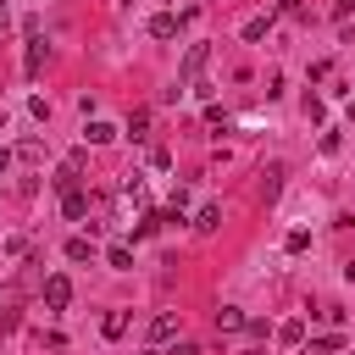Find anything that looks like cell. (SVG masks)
<instances>
[{"mask_svg":"<svg viewBox=\"0 0 355 355\" xmlns=\"http://www.w3.org/2000/svg\"><path fill=\"white\" fill-rule=\"evenodd\" d=\"M61 211H67V222H83V216H89V194H83V189H67V194H61Z\"/></svg>","mask_w":355,"mask_h":355,"instance_id":"3","label":"cell"},{"mask_svg":"<svg viewBox=\"0 0 355 355\" xmlns=\"http://www.w3.org/2000/svg\"><path fill=\"white\" fill-rule=\"evenodd\" d=\"M67 300H72V283H67L61 272H50V277H44V305H50V311H67Z\"/></svg>","mask_w":355,"mask_h":355,"instance_id":"2","label":"cell"},{"mask_svg":"<svg viewBox=\"0 0 355 355\" xmlns=\"http://www.w3.org/2000/svg\"><path fill=\"white\" fill-rule=\"evenodd\" d=\"M144 128H150V111H144V105H139V111H133V116H128V133H133V139H144Z\"/></svg>","mask_w":355,"mask_h":355,"instance_id":"14","label":"cell"},{"mask_svg":"<svg viewBox=\"0 0 355 355\" xmlns=\"http://www.w3.org/2000/svg\"><path fill=\"white\" fill-rule=\"evenodd\" d=\"M67 255H72V261H94V244H89V239H67Z\"/></svg>","mask_w":355,"mask_h":355,"instance_id":"11","label":"cell"},{"mask_svg":"<svg viewBox=\"0 0 355 355\" xmlns=\"http://www.w3.org/2000/svg\"><path fill=\"white\" fill-rule=\"evenodd\" d=\"M266 28H272V17H250L244 22V39H266Z\"/></svg>","mask_w":355,"mask_h":355,"instance_id":"12","label":"cell"},{"mask_svg":"<svg viewBox=\"0 0 355 355\" xmlns=\"http://www.w3.org/2000/svg\"><path fill=\"white\" fill-rule=\"evenodd\" d=\"M172 333H178V311H161V316L150 322V344H166Z\"/></svg>","mask_w":355,"mask_h":355,"instance_id":"4","label":"cell"},{"mask_svg":"<svg viewBox=\"0 0 355 355\" xmlns=\"http://www.w3.org/2000/svg\"><path fill=\"white\" fill-rule=\"evenodd\" d=\"M122 6H133V0H122Z\"/></svg>","mask_w":355,"mask_h":355,"instance_id":"23","label":"cell"},{"mask_svg":"<svg viewBox=\"0 0 355 355\" xmlns=\"http://www.w3.org/2000/svg\"><path fill=\"white\" fill-rule=\"evenodd\" d=\"M333 11H338V17H349V11H355V0H333Z\"/></svg>","mask_w":355,"mask_h":355,"instance_id":"19","label":"cell"},{"mask_svg":"<svg viewBox=\"0 0 355 355\" xmlns=\"http://www.w3.org/2000/svg\"><path fill=\"white\" fill-rule=\"evenodd\" d=\"M0 28H6V6H0Z\"/></svg>","mask_w":355,"mask_h":355,"instance_id":"21","label":"cell"},{"mask_svg":"<svg viewBox=\"0 0 355 355\" xmlns=\"http://www.w3.org/2000/svg\"><path fill=\"white\" fill-rule=\"evenodd\" d=\"M100 327H105V338H122V333H128V311H111Z\"/></svg>","mask_w":355,"mask_h":355,"instance_id":"10","label":"cell"},{"mask_svg":"<svg viewBox=\"0 0 355 355\" xmlns=\"http://www.w3.org/2000/svg\"><path fill=\"white\" fill-rule=\"evenodd\" d=\"M222 227V205H200V216H194V233H216Z\"/></svg>","mask_w":355,"mask_h":355,"instance_id":"5","label":"cell"},{"mask_svg":"<svg viewBox=\"0 0 355 355\" xmlns=\"http://www.w3.org/2000/svg\"><path fill=\"white\" fill-rule=\"evenodd\" d=\"M44 55H50V50H44V44H39V39H33V44H28V78H33V72H39V67H44Z\"/></svg>","mask_w":355,"mask_h":355,"instance_id":"13","label":"cell"},{"mask_svg":"<svg viewBox=\"0 0 355 355\" xmlns=\"http://www.w3.org/2000/svg\"><path fill=\"white\" fill-rule=\"evenodd\" d=\"M277 338H283V344H300V338H305V322H283V333H277Z\"/></svg>","mask_w":355,"mask_h":355,"instance_id":"17","label":"cell"},{"mask_svg":"<svg viewBox=\"0 0 355 355\" xmlns=\"http://www.w3.org/2000/svg\"><path fill=\"white\" fill-rule=\"evenodd\" d=\"M144 355H155V349H144Z\"/></svg>","mask_w":355,"mask_h":355,"instance_id":"22","label":"cell"},{"mask_svg":"<svg viewBox=\"0 0 355 355\" xmlns=\"http://www.w3.org/2000/svg\"><path fill=\"white\" fill-rule=\"evenodd\" d=\"M83 139H89V144H111V139H116V128H111V122H89V128H83Z\"/></svg>","mask_w":355,"mask_h":355,"instance_id":"8","label":"cell"},{"mask_svg":"<svg viewBox=\"0 0 355 355\" xmlns=\"http://www.w3.org/2000/svg\"><path fill=\"white\" fill-rule=\"evenodd\" d=\"M283 244H288V255H300V250H305V244H311V233H305V227H294V233H288V239H283Z\"/></svg>","mask_w":355,"mask_h":355,"instance_id":"16","label":"cell"},{"mask_svg":"<svg viewBox=\"0 0 355 355\" xmlns=\"http://www.w3.org/2000/svg\"><path fill=\"white\" fill-rule=\"evenodd\" d=\"M205 61H211V44H189V55H183V67H178V89H189V83L205 72Z\"/></svg>","mask_w":355,"mask_h":355,"instance_id":"1","label":"cell"},{"mask_svg":"<svg viewBox=\"0 0 355 355\" xmlns=\"http://www.w3.org/2000/svg\"><path fill=\"white\" fill-rule=\"evenodd\" d=\"M178 22H183V17L161 11V17H150V33H155V39H172V33H178Z\"/></svg>","mask_w":355,"mask_h":355,"instance_id":"6","label":"cell"},{"mask_svg":"<svg viewBox=\"0 0 355 355\" xmlns=\"http://www.w3.org/2000/svg\"><path fill=\"white\" fill-rule=\"evenodd\" d=\"M50 183H55V189H61V194H67V189H78V172H72V166H61V172H55V178H50Z\"/></svg>","mask_w":355,"mask_h":355,"instance_id":"15","label":"cell"},{"mask_svg":"<svg viewBox=\"0 0 355 355\" xmlns=\"http://www.w3.org/2000/svg\"><path fill=\"white\" fill-rule=\"evenodd\" d=\"M105 261H111L116 272H128V266H133V250H128V244H111V250H105Z\"/></svg>","mask_w":355,"mask_h":355,"instance_id":"9","label":"cell"},{"mask_svg":"<svg viewBox=\"0 0 355 355\" xmlns=\"http://www.w3.org/2000/svg\"><path fill=\"white\" fill-rule=\"evenodd\" d=\"M277 11H300V0H277Z\"/></svg>","mask_w":355,"mask_h":355,"instance_id":"20","label":"cell"},{"mask_svg":"<svg viewBox=\"0 0 355 355\" xmlns=\"http://www.w3.org/2000/svg\"><path fill=\"white\" fill-rule=\"evenodd\" d=\"M166 355H200V344H172Z\"/></svg>","mask_w":355,"mask_h":355,"instance_id":"18","label":"cell"},{"mask_svg":"<svg viewBox=\"0 0 355 355\" xmlns=\"http://www.w3.org/2000/svg\"><path fill=\"white\" fill-rule=\"evenodd\" d=\"M216 327H222V333H239V327H244V311H239V305H222V311H216Z\"/></svg>","mask_w":355,"mask_h":355,"instance_id":"7","label":"cell"}]
</instances>
